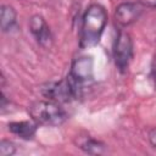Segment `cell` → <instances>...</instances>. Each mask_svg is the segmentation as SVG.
Masks as SVG:
<instances>
[{"instance_id":"5b68a950","label":"cell","mask_w":156,"mask_h":156,"mask_svg":"<svg viewBox=\"0 0 156 156\" xmlns=\"http://www.w3.org/2000/svg\"><path fill=\"white\" fill-rule=\"evenodd\" d=\"M68 76L83 88L93 80L94 77V60L90 56H80L72 61Z\"/></svg>"},{"instance_id":"3957f363","label":"cell","mask_w":156,"mask_h":156,"mask_svg":"<svg viewBox=\"0 0 156 156\" xmlns=\"http://www.w3.org/2000/svg\"><path fill=\"white\" fill-rule=\"evenodd\" d=\"M82 90L83 88H80L69 76L60 80L48 82L40 88L41 95L44 98L58 104H66L78 99L82 94Z\"/></svg>"},{"instance_id":"52a82bcc","label":"cell","mask_w":156,"mask_h":156,"mask_svg":"<svg viewBox=\"0 0 156 156\" xmlns=\"http://www.w3.org/2000/svg\"><path fill=\"white\" fill-rule=\"evenodd\" d=\"M29 30L40 46H43L45 49L51 46L52 34H51L50 27L48 26V23L43 16L33 15L29 18Z\"/></svg>"},{"instance_id":"7c38bea8","label":"cell","mask_w":156,"mask_h":156,"mask_svg":"<svg viewBox=\"0 0 156 156\" xmlns=\"http://www.w3.org/2000/svg\"><path fill=\"white\" fill-rule=\"evenodd\" d=\"M138 2L144 9H156V0H138Z\"/></svg>"},{"instance_id":"ba28073f","label":"cell","mask_w":156,"mask_h":156,"mask_svg":"<svg viewBox=\"0 0 156 156\" xmlns=\"http://www.w3.org/2000/svg\"><path fill=\"white\" fill-rule=\"evenodd\" d=\"M38 123H35L33 119L32 121H16V122H10L7 124V129L10 133L13 135L23 139V140H32L37 133L38 129Z\"/></svg>"},{"instance_id":"8992f818","label":"cell","mask_w":156,"mask_h":156,"mask_svg":"<svg viewBox=\"0 0 156 156\" xmlns=\"http://www.w3.org/2000/svg\"><path fill=\"white\" fill-rule=\"evenodd\" d=\"M144 7L138 1H124L115 9V21L119 27H128L136 22L141 16Z\"/></svg>"},{"instance_id":"277c9868","label":"cell","mask_w":156,"mask_h":156,"mask_svg":"<svg viewBox=\"0 0 156 156\" xmlns=\"http://www.w3.org/2000/svg\"><path fill=\"white\" fill-rule=\"evenodd\" d=\"M115 65L119 72H126L133 58V39L130 34L123 29H118L112 46Z\"/></svg>"},{"instance_id":"9c48e42d","label":"cell","mask_w":156,"mask_h":156,"mask_svg":"<svg viewBox=\"0 0 156 156\" xmlns=\"http://www.w3.org/2000/svg\"><path fill=\"white\" fill-rule=\"evenodd\" d=\"M77 147H79L82 151H84L88 155H102L107 150V145L102 143L101 140H98L90 135L78 136L74 140Z\"/></svg>"},{"instance_id":"6da1fadb","label":"cell","mask_w":156,"mask_h":156,"mask_svg":"<svg viewBox=\"0 0 156 156\" xmlns=\"http://www.w3.org/2000/svg\"><path fill=\"white\" fill-rule=\"evenodd\" d=\"M107 23V12L100 4H91L82 17L79 32L80 49H90L99 44Z\"/></svg>"},{"instance_id":"8fae6325","label":"cell","mask_w":156,"mask_h":156,"mask_svg":"<svg viewBox=\"0 0 156 156\" xmlns=\"http://www.w3.org/2000/svg\"><path fill=\"white\" fill-rule=\"evenodd\" d=\"M16 154V144L7 139L0 141V156H12Z\"/></svg>"},{"instance_id":"30bf717a","label":"cell","mask_w":156,"mask_h":156,"mask_svg":"<svg viewBox=\"0 0 156 156\" xmlns=\"http://www.w3.org/2000/svg\"><path fill=\"white\" fill-rule=\"evenodd\" d=\"M17 21V12L11 5H1L0 9V27L2 32L11 30Z\"/></svg>"},{"instance_id":"5bb4252c","label":"cell","mask_w":156,"mask_h":156,"mask_svg":"<svg viewBox=\"0 0 156 156\" xmlns=\"http://www.w3.org/2000/svg\"><path fill=\"white\" fill-rule=\"evenodd\" d=\"M149 141L152 145V147L156 149V127L150 129V132H149Z\"/></svg>"},{"instance_id":"7a4b0ae2","label":"cell","mask_w":156,"mask_h":156,"mask_svg":"<svg viewBox=\"0 0 156 156\" xmlns=\"http://www.w3.org/2000/svg\"><path fill=\"white\" fill-rule=\"evenodd\" d=\"M28 113L30 118L39 126L57 127L67 119L66 111L58 102L51 100H38L29 105Z\"/></svg>"},{"instance_id":"4fadbf2b","label":"cell","mask_w":156,"mask_h":156,"mask_svg":"<svg viewBox=\"0 0 156 156\" xmlns=\"http://www.w3.org/2000/svg\"><path fill=\"white\" fill-rule=\"evenodd\" d=\"M150 77H151V80L154 83V87L156 89V55L152 60V63H151V72H150Z\"/></svg>"}]
</instances>
